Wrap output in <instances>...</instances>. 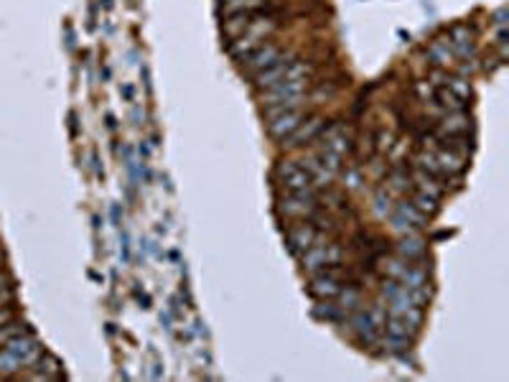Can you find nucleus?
<instances>
[{
	"label": "nucleus",
	"instance_id": "1",
	"mask_svg": "<svg viewBox=\"0 0 509 382\" xmlns=\"http://www.w3.org/2000/svg\"><path fill=\"white\" fill-rule=\"evenodd\" d=\"M43 354L41 341L31 337V334H21V337H15V339L6 341L3 349H0V377H8V375H15V372H21V369L31 367L39 362V357Z\"/></svg>",
	"mask_w": 509,
	"mask_h": 382
},
{
	"label": "nucleus",
	"instance_id": "28",
	"mask_svg": "<svg viewBox=\"0 0 509 382\" xmlns=\"http://www.w3.org/2000/svg\"><path fill=\"white\" fill-rule=\"evenodd\" d=\"M26 324H13V321H6V324L0 326V347L6 344V341L15 339V337H21V334H26Z\"/></svg>",
	"mask_w": 509,
	"mask_h": 382
},
{
	"label": "nucleus",
	"instance_id": "11",
	"mask_svg": "<svg viewBox=\"0 0 509 382\" xmlns=\"http://www.w3.org/2000/svg\"><path fill=\"white\" fill-rule=\"evenodd\" d=\"M349 324H351V332L359 337V341H362V344H367V347L377 344V339H379V329H377V326L370 321L367 311H356L354 316L349 318Z\"/></svg>",
	"mask_w": 509,
	"mask_h": 382
},
{
	"label": "nucleus",
	"instance_id": "36",
	"mask_svg": "<svg viewBox=\"0 0 509 382\" xmlns=\"http://www.w3.org/2000/svg\"><path fill=\"white\" fill-rule=\"evenodd\" d=\"M504 18H507V10H504V8H502V10L496 13V26H499V29H504V23H507V21H504Z\"/></svg>",
	"mask_w": 509,
	"mask_h": 382
},
{
	"label": "nucleus",
	"instance_id": "16",
	"mask_svg": "<svg viewBox=\"0 0 509 382\" xmlns=\"http://www.w3.org/2000/svg\"><path fill=\"white\" fill-rule=\"evenodd\" d=\"M398 253L400 257H405V260H420L423 255H426V242L420 240V237H415V232L410 234H403V240L398 242Z\"/></svg>",
	"mask_w": 509,
	"mask_h": 382
},
{
	"label": "nucleus",
	"instance_id": "20",
	"mask_svg": "<svg viewBox=\"0 0 509 382\" xmlns=\"http://www.w3.org/2000/svg\"><path fill=\"white\" fill-rule=\"evenodd\" d=\"M382 329H387V334H392V337H407L410 339L412 334L418 332L412 324H407L405 318H400V316H387L384 318V326Z\"/></svg>",
	"mask_w": 509,
	"mask_h": 382
},
{
	"label": "nucleus",
	"instance_id": "18",
	"mask_svg": "<svg viewBox=\"0 0 509 382\" xmlns=\"http://www.w3.org/2000/svg\"><path fill=\"white\" fill-rule=\"evenodd\" d=\"M440 127H443V133H448V135H463L468 127H471V120H468L461 110H454L451 115L443 118V125Z\"/></svg>",
	"mask_w": 509,
	"mask_h": 382
},
{
	"label": "nucleus",
	"instance_id": "24",
	"mask_svg": "<svg viewBox=\"0 0 509 382\" xmlns=\"http://www.w3.org/2000/svg\"><path fill=\"white\" fill-rule=\"evenodd\" d=\"M446 90L454 94L459 102H463V105H466L468 99H471V85H468L466 79H448Z\"/></svg>",
	"mask_w": 509,
	"mask_h": 382
},
{
	"label": "nucleus",
	"instance_id": "22",
	"mask_svg": "<svg viewBox=\"0 0 509 382\" xmlns=\"http://www.w3.org/2000/svg\"><path fill=\"white\" fill-rule=\"evenodd\" d=\"M415 186H418L420 194H428V197H433V199H440V194H443L438 181L433 176H428L426 171H418V174H415Z\"/></svg>",
	"mask_w": 509,
	"mask_h": 382
},
{
	"label": "nucleus",
	"instance_id": "19",
	"mask_svg": "<svg viewBox=\"0 0 509 382\" xmlns=\"http://www.w3.org/2000/svg\"><path fill=\"white\" fill-rule=\"evenodd\" d=\"M250 23H252V13H235V15H230L227 21H224V34L227 36H232V38H237V36H242L244 31L250 29Z\"/></svg>",
	"mask_w": 509,
	"mask_h": 382
},
{
	"label": "nucleus",
	"instance_id": "2",
	"mask_svg": "<svg viewBox=\"0 0 509 382\" xmlns=\"http://www.w3.org/2000/svg\"><path fill=\"white\" fill-rule=\"evenodd\" d=\"M275 176L283 186H286L291 194H298V191H314V181L308 176V171L295 161H280L278 169H275Z\"/></svg>",
	"mask_w": 509,
	"mask_h": 382
},
{
	"label": "nucleus",
	"instance_id": "34",
	"mask_svg": "<svg viewBox=\"0 0 509 382\" xmlns=\"http://www.w3.org/2000/svg\"><path fill=\"white\" fill-rule=\"evenodd\" d=\"M11 298H13V288L11 285H0V306H8Z\"/></svg>",
	"mask_w": 509,
	"mask_h": 382
},
{
	"label": "nucleus",
	"instance_id": "25",
	"mask_svg": "<svg viewBox=\"0 0 509 382\" xmlns=\"http://www.w3.org/2000/svg\"><path fill=\"white\" fill-rule=\"evenodd\" d=\"M454 46L459 54H463V57H468V54H474V43H471V34H468L463 26H459V29H454Z\"/></svg>",
	"mask_w": 509,
	"mask_h": 382
},
{
	"label": "nucleus",
	"instance_id": "6",
	"mask_svg": "<svg viewBox=\"0 0 509 382\" xmlns=\"http://www.w3.org/2000/svg\"><path fill=\"white\" fill-rule=\"evenodd\" d=\"M423 222H426V217H423L412 204H407V201H400V204L395 206L392 227H395L398 232H403V234L418 232L420 227H423Z\"/></svg>",
	"mask_w": 509,
	"mask_h": 382
},
{
	"label": "nucleus",
	"instance_id": "10",
	"mask_svg": "<svg viewBox=\"0 0 509 382\" xmlns=\"http://www.w3.org/2000/svg\"><path fill=\"white\" fill-rule=\"evenodd\" d=\"M311 245H316V229L311 225H295L288 229V248L293 255L306 253Z\"/></svg>",
	"mask_w": 509,
	"mask_h": 382
},
{
	"label": "nucleus",
	"instance_id": "9",
	"mask_svg": "<svg viewBox=\"0 0 509 382\" xmlns=\"http://www.w3.org/2000/svg\"><path fill=\"white\" fill-rule=\"evenodd\" d=\"M291 64H293V59L286 57L283 62H278L275 66H270V69L258 71V74H255V90L265 92V90H270V87H275V85H280V82L291 79Z\"/></svg>",
	"mask_w": 509,
	"mask_h": 382
},
{
	"label": "nucleus",
	"instance_id": "15",
	"mask_svg": "<svg viewBox=\"0 0 509 382\" xmlns=\"http://www.w3.org/2000/svg\"><path fill=\"white\" fill-rule=\"evenodd\" d=\"M260 43H263L260 36H252V34L237 36V38H232V43H230V57L237 59V62H242L244 57H250L252 51L258 49Z\"/></svg>",
	"mask_w": 509,
	"mask_h": 382
},
{
	"label": "nucleus",
	"instance_id": "31",
	"mask_svg": "<svg viewBox=\"0 0 509 382\" xmlns=\"http://www.w3.org/2000/svg\"><path fill=\"white\" fill-rule=\"evenodd\" d=\"M367 316H370V321H372V324H375L377 329H379V332H382L384 318H387V311H384L382 306H370V309H367Z\"/></svg>",
	"mask_w": 509,
	"mask_h": 382
},
{
	"label": "nucleus",
	"instance_id": "17",
	"mask_svg": "<svg viewBox=\"0 0 509 382\" xmlns=\"http://www.w3.org/2000/svg\"><path fill=\"white\" fill-rule=\"evenodd\" d=\"M265 6V0H219V10L224 15H235V13H255L260 8Z\"/></svg>",
	"mask_w": 509,
	"mask_h": 382
},
{
	"label": "nucleus",
	"instance_id": "13",
	"mask_svg": "<svg viewBox=\"0 0 509 382\" xmlns=\"http://www.w3.org/2000/svg\"><path fill=\"white\" fill-rule=\"evenodd\" d=\"M438 166L443 169L446 176H454V174H461V171L466 169V156L463 153H456V148H443L438 153H433Z\"/></svg>",
	"mask_w": 509,
	"mask_h": 382
},
{
	"label": "nucleus",
	"instance_id": "27",
	"mask_svg": "<svg viewBox=\"0 0 509 382\" xmlns=\"http://www.w3.org/2000/svg\"><path fill=\"white\" fill-rule=\"evenodd\" d=\"M412 206H415L423 217H433V214L438 212V199H433V197H428V194H420L418 191V197H415Z\"/></svg>",
	"mask_w": 509,
	"mask_h": 382
},
{
	"label": "nucleus",
	"instance_id": "33",
	"mask_svg": "<svg viewBox=\"0 0 509 382\" xmlns=\"http://www.w3.org/2000/svg\"><path fill=\"white\" fill-rule=\"evenodd\" d=\"M375 201H377V212H379V214H387V212H390L392 199H390V194H387V189H379V191H377Z\"/></svg>",
	"mask_w": 509,
	"mask_h": 382
},
{
	"label": "nucleus",
	"instance_id": "3",
	"mask_svg": "<svg viewBox=\"0 0 509 382\" xmlns=\"http://www.w3.org/2000/svg\"><path fill=\"white\" fill-rule=\"evenodd\" d=\"M286 57H288V54H283V49H280V46H275V43H260V46L252 51L250 57L242 59V69L247 71V74H258V71L275 66V64L283 62Z\"/></svg>",
	"mask_w": 509,
	"mask_h": 382
},
{
	"label": "nucleus",
	"instance_id": "8",
	"mask_svg": "<svg viewBox=\"0 0 509 382\" xmlns=\"http://www.w3.org/2000/svg\"><path fill=\"white\" fill-rule=\"evenodd\" d=\"M308 290H311V296L321 298V301H326V298H336V296H339V290H342L339 270H326V268H323V273L314 276V281H311Z\"/></svg>",
	"mask_w": 509,
	"mask_h": 382
},
{
	"label": "nucleus",
	"instance_id": "29",
	"mask_svg": "<svg viewBox=\"0 0 509 382\" xmlns=\"http://www.w3.org/2000/svg\"><path fill=\"white\" fill-rule=\"evenodd\" d=\"M435 99H438V105H440V107H446V110H451V113H454V110H461V107H463V102H459V99H456L454 94L448 92L446 87H440L438 92H435Z\"/></svg>",
	"mask_w": 509,
	"mask_h": 382
},
{
	"label": "nucleus",
	"instance_id": "21",
	"mask_svg": "<svg viewBox=\"0 0 509 382\" xmlns=\"http://www.w3.org/2000/svg\"><path fill=\"white\" fill-rule=\"evenodd\" d=\"M377 344L382 347V352L387 354H403L410 349V339L407 337H392V334H387V337H379L377 339Z\"/></svg>",
	"mask_w": 509,
	"mask_h": 382
},
{
	"label": "nucleus",
	"instance_id": "23",
	"mask_svg": "<svg viewBox=\"0 0 509 382\" xmlns=\"http://www.w3.org/2000/svg\"><path fill=\"white\" fill-rule=\"evenodd\" d=\"M314 313L319 318H323V321H342L344 318V309L339 304H331V298H326V301L316 306Z\"/></svg>",
	"mask_w": 509,
	"mask_h": 382
},
{
	"label": "nucleus",
	"instance_id": "26",
	"mask_svg": "<svg viewBox=\"0 0 509 382\" xmlns=\"http://www.w3.org/2000/svg\"><path fill=\"white\" fill-rule=\"evenodd\" d=\"M428 54H431L433 62L443 64V66H446V64H451V59H454V51H451V46H448L446 41H435L431 49H428Z\"/></svg>",
	"mask_w": 509,
	"mask_h": 382
},
{
	"label": "nucleus",
	"instance_id": "4",
	"mask_svg": "<svg viewBox=\"0 0 509 382\" xmlns=\"http://www.w3.org/2000/svg\"><path fill=\"white\" fill-rule=\"evenodd\" d=\"M306 118H308V115H306V110H303V107L286 110V113H280V115H275V118H270V122H267V133H270V138H275V141H283V138L293 133L295 127L306 120Z\"/></svg>",
	"mask_w": 509,
	"mask_h": 382
},
{
	"label": "nucleus",
	"instance_id": "35",
	"mask_svg": "<svg viewBox=\"0 0 509 382\" xmlns=\"http://www.w3.org/2000/svg\"><path fill=\"white\" fill-rule=\"evenodd\" d=\"M11 318H13V311L6 309V306H0V326L6 324V321H11Z\"/></svg>",
	"mask_w": 509,
	"mask_h": 382
},
{
	"label": "nucleus",
	"instance_id": "5",
	"mask_svg": "<svg viewBox=\"0 0 509 382\" xmlns=\"http://www.w3.org/2000/svg\"><path fill=\"white\" fill-rule=\"evenodd\" d=\"M278 212L283 217H308V214L316 212V194L314 191H298V194L280 199Z\"/></svg>",
	"mask_w": 509,
	"mask_h": 382
},
{
	"label": "nucleus",
	"instance_id": "12",
	"mask_svg": "<svg viewBox=\"0 0 509 382\" xmlns=\"http://www.w3.org/2000/svg\"><path fill=\"white\" fill-rule=\"evenodd\" d=\"M323 150H328V153H334L339 158H344L351 150V141H349V135L342 130V125L328 127L326 141H323Z\"/></svg>",
	"mask_w": 509,
	"mask_h": 382
},
{
	"label": "nucleus",
	"instance_id": "14",
	"mask_svg": "<svg viewBox=\"0 0 509 382\" xmlns=\"http://www.w3.org/2000/svg\"><path fill=\"white\" fill-rule=\"evenodd\" d=\"M300 268L306 273H319L326 265V245H311L306 253H300Z\"/></svg>",
	"mask_w": 509,
	"mask_h": 382
},
{
	"label": "nucleus",
	"instance_id": "7",
	"mask_svg": "<svg viewBox=\"0 0 509 382\" xmlns=\"http://www.w3.org/2000/svg\"><path fill=\"white\" fill-rule=\"evenodd\" d=\"M321 127H323L321 115H311V118H306V120L295 127L293 133L283 138V146H286V148H298V146H303V143H311L316 135L321 133Z\"/></svg>",
	"mask_w": 509,
	"mask_h": 382
},
{
	"label": "nucleus",
	"instance_id": "32",
	"mask_svg": "<svg viewBox=\"0 0 509 382\" xmlns=\"http://www.w3.org/2000/svg\"><path fill=\"white\" fill-rule=\"evenodd\" d=\"M344 260V250L342 245H326V265H342Z\"/></svg>",
	"mask_w": 509,
	"mask_h": 382
},
{
	"label": "nucleus",
	"instance_id": "30",
	"mask_svg": "<svg viewBox=\"0 0 509 382\" xmlns=\"http://www.w3.org/2000/svg\"><path fill=\"white\" fill-rule=\"evenodd\" d=\"M339 296H342V309L347 311V309H356L359 306V290H354V288H347V290H339Z\"/></svg>",
	"mask_w": 509,
	"mask_h": 382
}]
</instances>
